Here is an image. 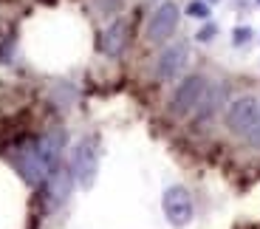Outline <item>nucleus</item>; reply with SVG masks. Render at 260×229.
Wrapping results in <instances>:
<instances>
[{
  "instance_id": "20e7f679",
  "label": "nucleus",
  "mask_w": 260,
  "mask_h": 229,
  "mask_svg": "<svg viewBox=\"0 0 260 229\" xmlns=\"http://www.w3.org/2000/svg\"><path fill=\"white\" fill-rule=\"evenodd\" d=\"M260 116V102L254 96H241L235 99L226 111V127L238 136H246L249 127L254 124V119Z\"/></svg>"
},
{
  "instance_id": "423d86ee",
  "label": "nucleus",
  "mask_w": 260,
  "mask_h": 229,
  "mask_svg": "<svg viewBox=\"0 0 260 229\" xmlns=\"http://www.w3.org/2000/svg\"><path fill=\"white\" fill-rule=\"evenodd\" d=\"M14 164H17L20 176L26 178L28 184H40V181H46V176H48L46 164H43V158H40L37 142L23 144V147H20V150L14 153Z\"/></svg>"
},
{
  "instance_id": "f03ea898",
  "label": "nucleus",
  "mask_w": 260,
  "mask_h": 229,
  "mask_svg": "<svg viewBox=\"0 0 260 229\" xmlns=\"http://www.w3.org/2000/svg\"><path fill=\"white\" fill-rule=\"evenodd\" d=\"M207 88H209V82L204 77H198V74L187 77L181 85L176 88V93H173L170 111L176 113V116H187V113H192L195 108H198V102H201V96H204Z\"/></svg>"
},
{
  "instance_id": "7ed1b4c3",
  "label": "nucleus",
  "mask_w": 260,
  "mask_h": 229,
  "mask_svg": "<svg viewBox=\"0 0 260 229\" xmlns=\"http://www.w3.org/2000/svg\"><path fill=\"white\" fill-rule=\"evenodd\" d=\"M161 207H164V215L173 226H187L192 221V195H189L187 187L176 184V187H170L161 198Z\"/></svg>"
},
{
  "instance_id": "f8f14e48",
  "label": "nucleus",
  "mask_w": 260,
  "mask_h": 229,
  "mask_svg": "<svg viewBox=\"0 0 260 229\" xmlns=\"http://www.w3.org/2000/svg\"><path fill=\"white\" fill-rule=\"evenodd\" d=\"M246 142L252 144V147H260V116L254 119V124L249 127V133H246Z\"/></svg>"
},
{
  "instance_id": "f257e3e1",
  "label": "nucleus",
  "mask_w": 260,
  "mask_h": 229,
  "mask_svg": "<svg viewBox=\"0 0 260 229\" xmlns=\"http://www.w3.org/2000/svg\"><path fill=\"white\" fill-rule=\"evenodd\" d=\"M96 167H99V139L88 136L77 144L71 158V176L77 178L82 187H91L96 178Z\"/></svg>"
},
{
  "instance_id": "4468645a",
  "label": "nucleus",
  "mask_w": 260,
  "mask_h": 229,
  "mask_svg": "<svg viewBox=\"0 0 260 229\" xmlns=\"http://www.w3.org/2000/svg\"><path fill=\"white\" fill-rule=\"evenodd\" d=\"M249 37H252L249 28H238V31H235V43H243V40H249Z\"/></svg>"
},
{
  "instance_id": "0eeeda50",
  "label": "nucleus",
  "mask_w": 260,
  "mask_h": 229,
  "mask_svg": "<svg viewBox=\"0 0 260 229\" xmlns=\"http://www.w3.org/2000/svg\"><path fill=\"white\" fill-rule=\"evenodd\" d=\"M187 66V46L184 43H176V46H167L161 54H158L156 62V77L158 79H173L181 68Z\"/></svg>"
},
{
  "instance_id": "9b49d317",
  "label": "nucleus",
  "mask_w": 260,
  "mask_h": 229,
  "mask_svg": "<svg viewBox=\"0 0 260 229\" xmlns=\"http://www.w3.org/2000/svg\"><path fill=\"white\" fill-rule=\"evenodd\" d=\"M218 102H221V88H207L201 102H198V108H195V111H198V119L204 122V119L212 116V113L218 111Z\"/></svg>"
},
{
  "instance_id": "9d476101",
  "label": "nucleus",
  "mask_w": 260,
  "mask_h": 229,
  "mask_svg": "<svg viewBox=\"0 0 260 229\" xmlns=\"http://www.w3.org/2000/svg\"><path fill=\"white\" fill-rule=\"evenodd\" d=\"M48 187H51V198L54 204H59L68 192H71V178H68V170H54L51 173V181H48Z\"/></svg>"
},
{
  "instance_id": "1a4fd4ad",
  "label": "nucleus",
  "mask_w": 260,
  "mask_h": 229,
  "mask_svg": "<svg viewBox=\"0 0 260 229\" xmlns=\"http://www.w3.org/2000/svg\"><path fill=\"white\" fill-rule=\"evenodd\" d=\"M102 51L108 54V57H116V54L124 51V46H127V23L124 20H116L108 31L102 34Z\"/></svg>"
},
{
  "instance_id": "6e6552de",
  "label": "nucleus",
  "mask_w": 260,
  "mask_h": 229,
  "mask_svg": "<svg viewBox=\"0 0 260 229\" xmlns=\"http://www.w3.org/2000/svg\"><path fill=\"white\" fill-rule=\"evenodd\" d=\"M62 147H65V133L59 130H51L46 133V136L37 142V150H40V158H43V164H46V170L48 176H51L54 170H57V164H59V156H62Z\"/></svg>"
},
{
  "instance_id": "39448f33",
  "label": "nucleus",
  "mask_w": 260,
  "mask_h": 229,
  "mask_svg": "<svg viewBox=\"0 0 260 229\" xmlns=\"http://www.w3.org/2000/svg\"><path fill=\"white\" fill-rule=\"evenodd\" d=\"M178 28V6L176 3H161L153 12L147 23V40L150 43H167Z\"/></svg>"
},
{
  "instance_id": "ddd939ff",
  "label": "nucleus",
  "mask_w": 260,
  "mask_h": 229,
  "mask_svg": "<svg viewBox=\"0 0 260 229\" xmlns=\"http://www.w3.org/2000/svg\"><path fill=\"white\" fill-rule=\"evenodd\" d=\"M187 12L192 14V17H207V6H204V3H189Z\"/></svg>"
},
{
  "instance_id": "2eb2a0df",
  "label": "nucleus",
  "mask_w": 260,
  "mask_h": 229,
  "mask_svg": "<svg viewBox=\"0 0 260 229\" xmlns=\"http://www.w3.org/2000/svg\"><path fill=\"white\" fill-rule=\"evenodd\" d=\"M212 34H215V28H212V26H209V28H204V31H201V34H198V37H201V40H207V37H212Z\"/></svg>"
}]
</instances>
